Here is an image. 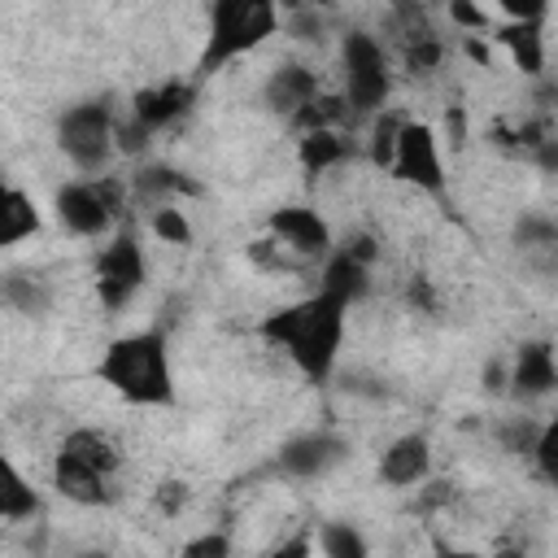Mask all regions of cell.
<instances>
[{"instance_id": "cell-31", "label": "cell", "mask_w": 558, "mask_h": 558, "mask_svg": "<svg viewBox=\"0 0 558 558\" xmlns=\"http://www.w3.org/2000/svg\"><path fill=\"white\" fill-rule=\"evenodd\" d=\"M449 17L458 26H471V31H488V13L475 4V0H449Z\"/></svg>"}, {"instance_id": "cell-23", "label": "cell", "mask_w": 558, "mask_h": 558, "mask_svg": "<svg viewBox=\"0 0 558 558\" xmlns=\"http://www.w3.org/2000/svg\"><path fill=\"white\" fill-rule=\"evenodd\" d=\"M371 131H366V161L375 170H388V157H392V144H397V126H401V113H392L388 105L379 113L366 118Z\"/></svg>"}, {"instance_id": "cell-21", "label": "cell", "mask_w": 558, "mask_h": 558, "mask_svg": "<svg viewBox=\"0 0 558 558\" xmlns=\"http://www.w3.org/2000/svg\"><path fill=\"white\" fill-rule=\"evenodd\" d=\"M31 514H39V493L22 475V466L9 453H0V523H22Z\"/></svg>"}, {"instance_id": "cell-1", "label": "cell", "mask_w": 558, "mask_h": 558, "mask_svg": "<svg viewBox=\"0 0 558 558\" xmlns=\"http://www.w3.org/2000/svg\"><path fill=\"white\" fill-rule=\"evenodd\" d=\"M344 331H349V305L323 288H314L301 301H288L279 310H270L257 323V336L279 349L310 384H327L340 349H344Z\"/></svg>"}, {"instance_id": "cell-30", "label": "cell", "mask_w": 558, "mask_h": 558, "mask_svg": "<svg viewBox=\"0 0 558 558\" xmlns=\"http://www.w3.org/2000/svg\"><path fill=\"white\" fill-rule=\"evenodd\" d=\"M475 4H493V9H501L510 22H536V17H545V9H549V0H475Z\"/></svg>"}, {"instance_id": "cell-6", "label": "cell", "mask_w": 558, "mask_h": 558, "mask_svg": "<svg viewBox=\"0 0 558 558\" xmlns=\"http://www.w3.org/2000/svg\"><path fill=\"white\" fill-rule=\"evenodd\" d=\"M57 148L74 170L100 174L118 153V105H113V96H87V100H74L70 109H61Z\"/></svg>"}, {"instance_id": "cell-8", "label": "cell", "mask_w": 558, "mask_h": 558, "mask_svg": "<svg viewBox=\"0 0 558 558\" xmlns=\"http://www.w3.org/2000/svg\"><path fill=\"white\" fill-rule=\"evenodd\" d=\"M196 105V78H161L131 96L126 113H118V153H144L153 135L179 126Z\"/></svg>"}, {"instance_id": "cell-5", "label": "cell", "mask_w": 558, "mask_h": 558, "mask_svg": "<svg viewBox=\"0 0 558 558\" xmlns=\"http://www.w3.org/2000/svg\"><path fill=\"white\" fill-rule=\"evenodd\" d=\"M126 201H131L126 179L100 170V174L61 183L57 196H52V214H57V222L70 235H78V240H105L126 218Z\"/></svg>"}, {"instance_id": "cell-19", "label": "cell", "mask_w": 558, "mask_h": 558, "mask_svg": "<svg viewBox=\"0 0 558 558\" xmlns=\"http://www.w3.org/2000/svg\"><path fill=\"white\" fill-rule=\"evenodd\" d=\"M126 187H131V196H135L144 209L166 205V201L196 196V183H192L183 170H174V166H144V170H135V179H131Z\"/></svg>"}, {"instance_id": "cell-32", "label": "cell", "mask_w": 558, "mask_h": 558, "mask_svg": "<svg viewBox=\"0 0 558 558\" xmlns=\"http://www.w3.org/2000/svg\"><path fill=\"white\" fill-rule=\"evenodd\" d=\"M405 296H410V305H423L427 314L436 310V292H432L427 279H410V292H405Z\"/></svg>"}, {"instance_id": "cell-7", "label": "cell", "mask_w": 558, "mask_h": 558, "mask_svg": "<svg viewBox=\"0 0 558 558\" xmlns=\"http://www.w3.org/2000/svg\"><path fill=\"white\" fill-rule=\"evenodd\" d=\"M392 96L388 48L371 31H344L340 39V100L349 118H371Z\"/></svg>"}, {"instance_id": "cell-3", "label": "cell", "mask_w": 558, "mask_h": 558, "mask_svg": "<svg viewBox=\"0 0 558 558\" xmlns=\"http://www.w3.org/2000/svg\"><path fill=\"white\" fill-rule=\"evenodd\" d=\"M122 445L105 427H74L52 453V488L74 506H109L118 493Z\"/></svg>"}, {"instance_id": "cell-9", "label": "cell", "mask_w": 558, "mask_h": 558, "mask_svg": "<svg viewBox=\"0 0 558 558\" xmlns=\"http://www.w3.org/2000/svg\"><path fill=\"white\" fill-rule=\"evenodd\" d=\"M148 283V253L131 222H118L92 257V288L109 314L126 310Z\"/></svg>"}, {"instance_id": "cell-15", "label": "cell", "mask_w": 558, "mask_h": 558, "mask_svg": "<svg viewBox=\"0 0 558 558\" xmlns=\"http://www.w3.org/2000/svg\"><path fill=\"white\" fill-rule=\"evenodd\" d=\"M432 475V440L423 432H401L379 453V480L388 488H414Z\"/></svg>"}, {"instance_id": "cell-10", "label": "cell", "mask_w": 558, "mask_h": 558, "mask_svg": "<svg viewBox=\"0 0 558 558\" xmlns=\"http://www.w3.org/2000/svg\"><path fill=\"white\" fill-rule=\"evenodd\" d=\"M388 174L405 187H418L427 196H445V153H440V135L436 126L427 122H414V118H401L397 126V144H392V157H388Z\"/></svg>"}, {"instance_id": "cell-12", "label": "cell", "mask_w": 558, "mask_h": 558, "mask_svg": "<svg viewBox=\"0 0 558 558\" xmlns=\"http://www.w3.org/2000/svg\"><path fill=\"white\" fill-rule=\"evenodd\" d=\"M349 458V440L336 432H296L279 445L275 453V471L283 480H323L327 471H336Z\"/></svg>"}, {"instance_id": "cell-14", "label": "cell", "mask_w": 558, "mask_h": 558, "mask_svg": "<svg viewBox=\"0 0 558 558\" xmlns=\"http://www.w3.org/2000/svg\"><path fill=\"white\" fill-rule=\"evenodd\" d=\"M323 87H318V70L314 65H305V61H279L270 74H266V83H262V105L275 113V118H296L314 96H318Z\"/></svg>"}, {"instance_id": "cell-20", "label": "cell", "mask_w": 558, "mask_h": 558, "mask_svg": "<svg viewBox=\"0 0 558 558\" xmlns=\"http://www.w3.org/2000/svg\"><path fill=\"white\" fill-rule=\"evenodd\" d=\"M31 235H39L35 201L22 187H13L9 179H0V248H13L22 240H31Z\"/></svg>"}, {"instance_id": "cell-29", "label": "cell", "mask_w": 558, "mask_h": 558, "mask_svg": "<svg viewBox=\"0 0 558 558\" xmlns=\"http://www.w3.org/2000/svg\"><path fill=\"white\" fill-rule=\"evenodd\" d=\"M183 554L187 558H227L231 554V541L222 532H201V536L183 541Z\"/></svg>"}, {"instance_id": "cell-18", "label": "cell", "mask_w": 558, "mask_h": 558, "mask_svg": "<svg viewBox=\"0 0 558 558\" xmlns=\"http://www.w3.org/2000/svg\"><path fill=\"white\" fill-rule=\"evenodd\" d=\"M545 17H536V22H506V26H497L493 31V39L510 52V61H514V70H523V74H541L545 70V26H541Z\"/></svg>"}, {"instance_id": "cell-28", "label": "cell", "mask_w": 558, "mask_h": 558, "mask_svg": "<svg viewBox=\"0 0 558 558\" xmlns=\"http://www.w3.org/2000/svg\"><path fill=\"white\" fill-rule=\"evenodd\" d=\"M187 501H192V488H187L183 480H161V484H157V510H161V514H183Z\"/></svg>"}, {"instance_id": "cell-17", "label": "cell", "mask_w": 558, "mask_h": 558, "mask_svg": "<svg viewBox=\"0 0 558 558\" xmlns=\"http://www.w3.org/2000/svg\"><path fill=\"white\" fill-rule=\"evenodd\" d=\"M353 153V140L340 131V126H310V131H296V166L305 174H327L336 166H344Z\"/></svg>"}, {"instance_id": "cell-13", "label": "cell", "mask_w": 558, "mask_h": 558, "mask_svg": "<svg viewBox=\"0 0 558 558\" xmlns=\"http://www.w3.org/2000/svg\"><path fill=\"white\" fill-rule=\"evenodd\" d=\"M506 388L514 401H541L558 388V362L549 340H523L506 366Z\"/></svg>"}, {"instance_id": "cell-26", "label": "cell", "mask_w": 558, "mask_h": 558, "mask_svg": "<svg viewBox=\"0 0 558 558\" xmlns=\"http://www.w3.org/2000/svg\"><path fill=\"white\" fill-rule=\"evenodd\" d=\"M527 462L536 466L541 484H549V488L558 484V423H554V418H545V423H541V432H536V445H532Z\"/></svg>"}, {"instance_id": "cell-22", "label": "cell", "mask_w": 558, "mask_h": 558, "mask_svg": "<svg viewBox=\"0 0 558 558\" xmlns=\"http://www.w3.org/2000/svg\"><path fill=\"white\" fill-rule=\"evenodd\" d=\"M0 301L17 314H48L52 283L39 270H9V275H0Z\"/></svg>"}, {"instance_id": "cell-2", "label": "cell", "mask_w": 558, "mask_h": 558, "mask_svg": "<svg viewBox=\"0 0 558 558\" xmlns=\"http://www.w3.org/2000/svg\"><path fill=\"white\" fill-rule=\"evenodd\" d=\"M96 375L126 405H170L174 401L170 340L161 327H140V331L113 336L96 362Z\"/></svg>"}, {"instance_id": "cell-24", "label": "cell", "mask_w": 558, "mask_h": 558, "mask_svg": "<svg viewBox=\"0 0 558 558\" xmlns=\"http://www.w3.org/2000/svg\"><path fill=\"white\" fill-rule=\"evenodd\" d=\"M148 231H153L161 244H192V222H187V209H183L179 201L153 205V209H148Z\"/></svg>"}, {"instance_id": "cell-4", "label": "cell", "mask_w": 558, "mask_h": 558, "mask_svg": "<svg viewBox=\"0 0 558 558\" xmlns=\"http://www.w3.org/2000/svg\"><path fill=\"white\" fill-rule=\"evenodd\" d=\"M283 26V0H209L205 9V48L196 74H214L235 57L257 52Z\"/></svg>"}, {"instance_id": "cell-27", "label": "cell", "mask_w": 558, "mask_h": 558, "mask_svg": "<svg viewBox=\"0 0 558 558\" xmlns=\"http://www.w3.org/2000/svg\"><path fill=\"white\" fill-rule=\"evenodd\" d=\"M541 423H545V418H506V423L497 427L501 449H506V453H514V458H527V453H532V445H536Z\"/></svg>"}, {"instance_id": "cell-11", "label": "cell", "mask_w": 558, "mask_h": 558, "mask_svg": "<svg viewBox=\"0 0 558 558\" xmlns=\"http://www.w3.org/2000/svg\"><path fill=\"white\" fill-rule=\"evenodd\" d=\"M266 235H275L279 248H288L301 266L323 262L327 248L336 244L327 218H323L314 205H279V209H270V218H266Z\"/></svg>"}, {"instance_id": "cell-25", "label": "cell", "mask_w": 558, "mask_h": 558, "mask_svg": "<svg viewBox=\"0 0 558 558\" xmlns=\"http://www.w3.org/2000/svg\"><path fill=\"white\" fill-rule=\"evenodd\" d=\"M318 549H323L327 558H362L371 545H366V536H362L353 523H323Z\"/></svg>"}, {"instance_id": "cell-16", "label": "cell", "mask_w": 558, "mask_h": 558, "mask_svg": "<svg viewBox=\"0 0 558 558\" xmlns=\"http://www.w3.org/2000/svg\"><path fill=\"white\" fill-rule=\"evenodd\" d=\"M318 288L340 296L344 305H357L362 296H371L375 288V262L349 253L344 244H331L327 257H323V275H318Z\"/></svg>"}]
</instances>
